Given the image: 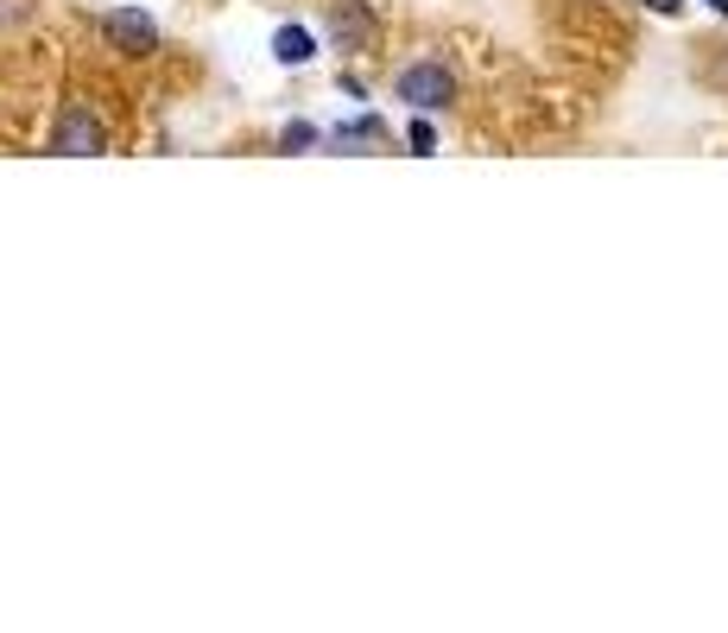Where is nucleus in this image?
Here are the masks:
<instances>
[{
    "mask_svg": "<svg viewBox=\"0 0 728 633\" xmlns=\"http://www.w3.org/2000/svg\"><path fill=\"white\" fill-rule=\"evenodd\" d=\"M405 140H412V152H437V133H431V121H425V114L412 121V133H405Z\"/></svg>",
    "mask_w": 728,
    "mask_h": 633,
    "instance_id": "6",
    "label": "nucleus"
},
{
    "mask_svg": "<svg viewBox=\"0 0 728 633\" xmlns=\"http://www.w3.org/2000/svg\"><path fill=\"white\" fill-rule=\"evenodd\" d=\"M51 152H57V159H96V152H101L96 114H89V108H70V114H64V127L51 133Z\"/></svg>",
    "mask_w": 728,
    "mask_h": 633,
    "instance_id": "2",
    "label": "nucleus"
},
{
    "mask_svg": "<svg viewBox=\"0 0 728 633\" xmlns=\"http://www.w3.org/2000/svg\"><path fill=\"white\" fill-rule=\"evenodd\" d=\"M709 7H716V13H728V0H709Z\"/></svg>",
    "mask_w": 728,
    "mask_h": 633,
    "instance_id": "9",
    "label": "nucleus"
},
{
    "mask_svg": "<svg viewBox=\"0 0 728 633\" xmlns=\"http://www.w3.org/2000/svg\"><path fill=\"white\" fill-rule=\"evenodd\" d=\"M387 127L380 121H349V127H336V146H368V140H380Z\"/></svg>",
    "mask_w": 728,
    "mask_h": 633,
    "instance_id": "5",
    "label": "nucleus"
},
{
    "mask_svg": "<svg viewBox=\"0 0 728 633\" xmlns=\"http://www.w3.org/2000/svg\"><path fill=\"white\" fill-rule=\"evenodd\" d=\"M646 7H653V13H665V20H672V13H678L684 0H646Z\"/></svg>",
    "mask_w": 728,
    "mask_h": 633,
    "instance_id": "8",
    "label": "nucleus"
},
{
    "mask_svg": "<svg viewBox=\"0 0 728 633\" xmlns=\"http://www.w3.org/2000/svg\"><path fill=\"white\" fill-rule=\"evenodd\" d=\"M450 96H456V83L444 64H405L400 70V101H412L419 114H437Z\"/></svg>",
    "mask_w": 728,
    "mask_h": 633,
    "instance_id": "1",
    "label": "nucleus"
},
{
    "mask_svg": "<svg viewBox=\"0 0 728 633\" xmlns=\"http://www.w3.org/2000/svg\"><path fill=\"white\" fill-rule=\"evenodd\" d=\"M709 83H722V89H728V57H716V64H709Z\"/></svg>",
    "mask_w": 728,
    "mask_h": 633,
    "instance_id": "7",
    "label": "nucleus"
},
{
    "mask_svg": "<svg viewBox=\"0 0 728 633\" xmlns=\"http://www.w3.org/2000/svg\"><path fill=\"white\" fill-rule=\"evenodd\" d=\"M273 57H279V64H311L317 45H311V32H304V25H279V32H273Z\"/></svg>",
    "mask_w": 728,
    "mask_h": 633,
    "instance_id": "4",
    "label": "nucleus"
},
{
    "mask_svg": "<svg viewBox=\"0 0 728 633\" xmlns=\"http://www.w3.org/2000/svg\"><path fill=\"white\" fill-rule=\"evenodd\" d=\"M108 39L121 51H146L152 39H159V25H152L146 13H108Z\"/></svg>",
    "mask_w": 728,
    "mask_h": 633,
    "instance_id": "3",
    "label": "nucleus"
}]
</instances>
